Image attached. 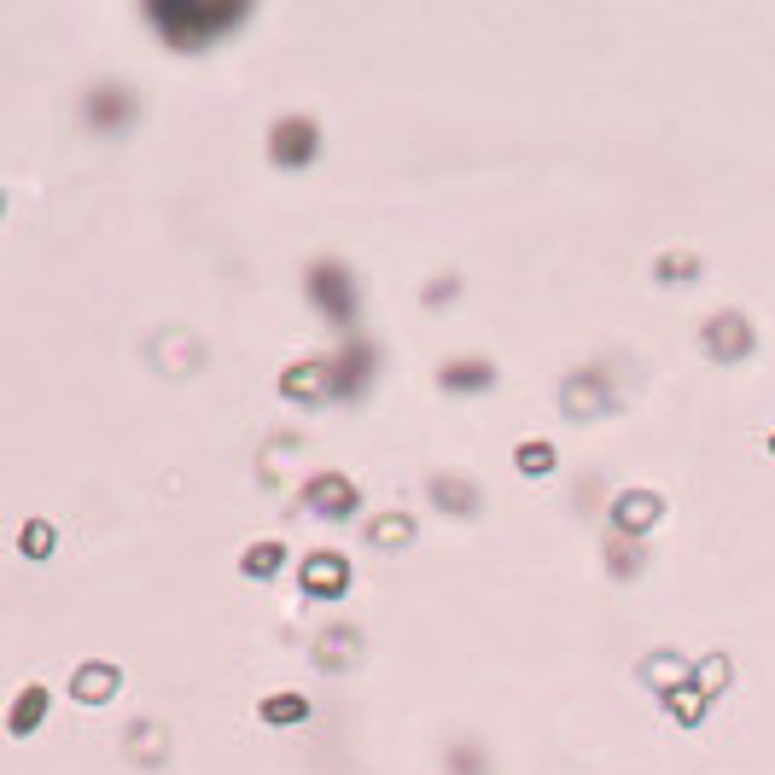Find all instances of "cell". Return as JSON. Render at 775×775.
Wrapping results in <instances>:
<instances>
[{"label": "cell", "instance_id": "1", "mask_svg": "<svg viewBox=\"0 0 775 775\" xmlns=\"http://www.w3.org/2000/svg\"><path fill=\"white\" fill-rule=\"evenodd\" d=\"M245 18V6H152V24L175 41V47H204V35L228 30Z\"/></svg>", "mask_w": 775, "mask_h": 775}, {"label": "cell", "instance_id": "2", "mask_svg": "<svg viewBox=\"0 0 775 775\" xmlns=\"http://www.w3.org/2000/svg\"><path fill=\"white\" fill-rule=\"evenodd\" d=\"M304 502L315 507V513H327V519H344V513H356V490H350L338 472H321V478H309Z\"/></svg>", "mask_w": 775, "mask_h": 775}, {"label": "cell", "instance_id": "3", "mask_svg": "<svg viewBox=\"0 0 775 775\" xmlns=\"http://www.w3.org/2000/svg\"><path fill=\"white\" fill-rule=\"evenodd\" d=\"M309 292H315L321 309H333V321H350V280H344V269L315 263V269H309Z\"/></svg>", "mask_w": 775, "mask_h": 775}, {"label": "cell", "instance_id": "4", "mask_svg": "<svg viewBox=\"0 0 775 775\" xmlns=\"http://www.w3.org/2000/svg\"><path fill=\"white\" fill-rule=\"evenodd\" d=\"M706 350L717 356V362H735V356L752 350V327H746L741 315H717V321L706 327Z\"/></svg>", "mask_w": 775, "mask_h": 775}, {"label": "cell", "instance_id": "5", "mask_svg": "<svg viewBox=\"0 0 775 775\" xmlns=\"http://www.w3.org/2000/svg\"><path fill=\"white\" fill-rule=\"evenodd\" d=\"M309 158H315V123H304V117L280 123L274 129V164H309Z\"/></svg>", "mask_w": 775, "mask_h": 775}, {"label": "cell", "instance_id": "6", "mask_svg": "<svg viewBox=\"0 0 775 775\" xmlns=\"http://www.w3.org/2000/svg\"><path fill=\"white\" fill-rule=\"evenodd\" d=\"M344 583H350L344 554H309V566H304V589H309V595H338Z\"/></svg>", "mask_w": 775, "mask_h": 775}, {"label": "cell", "instance_id": "7", "mask_svg": "<svg viewBox=\"0 0 775 775\" xmlns=\"http://www.w3.org/2000/svg\"><path fill=\"white\" fill-rule=\"evenodd\" d=\"M612 519H618V531H647L653 519H659V496H647V490H630V496H618V507H612Z\"/></svg>", "mask_w": 775, "mask_h": 775}, {"label": "cell", "instance_id": "8", "mask_svg": "<svg viewBox=\"0 0 775 775\" xmlns=\"http://www.w3.org/2000/svg\"><path fill=\"white\" fill-rule=\"evenodd\" d=\"M368 368H373V350H368V344H350L338 362H327V373H333V391H356Z\"/></svg>", "mask_w": 775, "mask_h": 775}, {"label": "cell", "instance_id": "9", "mask_svg": "<svg viewBox=\"0 0 775 775\" xmlns=\"http://www.w3.org/2000/svg\"><path fill=\"white\" fill-rule=\"evenodd\" d=\"M286 397H321V391H333V373L321 368V362H304V368H292L286 379Z\"/></svg>", "mask_w": 775, "mask_h": 775}, {"label": "cell", "instance_id": "10", "mask_svg": "<svg viewBox=\"0 0 775 775\" xmlns=\"http://www.w3.org/2000/svg\"><path fill=\"white\" fill-rule=\"evenodd\" d=\"M129 111H135V105L123 100V88H100V94H94V100H88V117H94V123H100V129H117V123H123V117H129Z\"/></svg>", "mask_w": 775, "mask_h": 775}, {"label": "cell", "instance_id": "11", "mask_svg": "<svg viewBox=\"0 0 775 775\" xmlns=\"http://www.w3.org/2000/svg\"><path fill=\"white\" fill-rule=\"evenodd\" d=\"M601 403H607V385H601V379H572V385H566V408H572L577 420L595 414Z\"/></svg>", "mask_w": 775, "mask_h": 775}, {"label": "cell", "instance_id": "12", "mask_svg": "<svg viewBox=\"0 0 775 775\" xmlns=\"http://www.w3.org/2000/svg\"><path fill=\"white\" fill-rule=\"evenodd\" d=\"M111 688H117V671H111V665H88V671H76V700H88V706L105 700Z\"/></svg>", "mask_w": 775, "mask_h": 775}, {"label": "cell", "instance_id": "13", "mask_svg": "<svg viewBox=\"0 0 775 775\" xmlns=\"http://www.w3.org/2000/svg\"><path fill=\"white\" fill-rule=\"evenodd\" d=\"M432 496H438L449 513H472V502H478V496H472L461 478H438V484H432Z\"/></svg>", "mask_w": 775, "mask_h": 775}, {"label": "cell", "instance_id": "14", "mask_svg": "<svg viewBox=\"0 0 775 775\" xmlns=\"http://www.w3.org/2000/svg\"><path fill=\"white\" fill-rule=\"evenodd\" d=\"M280 560H286V548H280V542H257V548H245V572H251V577H269Z\"/></svg>", "mask_w": 775, "mask_h": 775}, {"label": "cell", "instance_id": "15", "mask_svg": "<svg viewBox=\"0 0 775 775\" xmlns=\"http://www.w3.org/2000/svg\"><path fill=\"white\" fill-rule=\"evenodd\" d=\"M443 385H449V391H461V385H490V368H484V362H449V368H443Z\"/></svg>", "mask_w": 775, "mask_h": 775}, {"label": "cell", "instance_id": "16", "mask_svg": "<svg viewBox=\"0 0 775 775\" xmlns=\"http://www.w3.org/2000/svg\"><path fill=\"white\" fill-rule=\"evenodd\" d=\"M41 706H47V694H41V688H24V706L12 711V729H18V735H30L35 717H41Z\"/></svg>", "mask_w": 775, "mask_h": 775}, {"label": "cell", "instance_id": "17", "mask_svg": "<svg viewBox=\"0 0 775 775\" xmlns=\"http://www.w3.org/2000/svg\"><path fill=\"white\" fill-rule=\"evenodd\" d=\"M304 700H298V694H280V700H269V706H263V717H269V723H298V717H304Z\"/></svg>", "mask_w": 775, "mask_h": 775}, {"label": "cell", "instance_id": "18", "mask_svg": "<svg viewBox=\"0 0 775 775\" xmlns=\"http://www.w3.org/2000/svg\"><path fill=\"white\" fill-rule=\"evenodd\" d=\"M519 467L531 472V478H542V472L554 467V449H548V443H525V449H519Z\"/></svg>", "mask_w": 775, "mask_h": 775}, {"label": "cell", "instance_id": "19", "mask_svg": "<svg viewBox=\"0 0 775 775\" xmlns=\"http://www.w3.org/2000/svg\"><path fill=\"white\" fill-rule=\"evenodd\" d=\"M676 700V717H682V723H694V717H700V711H706V694H700V688H682V694H671Z\"/></svg>", "mask_w": 775, "mask_h": 775}, {"label": "cell", "instance_id": "20", "mask_svg": "<svg viewBox=\"0 0 775 775\" xmlns=\"http://www.w3.org/2000/svg\"><path fill=\"white\" fill-rule=\"evenodd\" d=\"M403 537H408L403 513H391V519H379V525H373V542H403Z\"/></svg>", "mask_w": 775, "mask_h": 775}, {"label": "cell", "instance_id": "21", "mask_svg": "<svg viewBox=\"0 0 775 775\" xmlns=\"http://www.w3.org/2000/svg\"><path fill=\"white\" fill-rule=\"evenodd\" d=\"M24 548H30V554H47V548H53V531H47V525H30V531H24Z\"/></svg>", "mask_w": 775, "mask_h": 775}, {"label": "cell", "instance_id": "22", "mask_svg": "<svg viewBox=\"0 0 775 775\" xmlns=\"http://www.w3.org/2000/svg\"><path fill=\"white\" fill-rule=\"evenodd\" d=\"M694 269V257H671V263H659V274H688Z\"/></svg>", "mask_w": 775, "mask_h": 775}, {"label": "cell", "instance_id": "23", "mask_svg": "<svg viewBox=\"0 0 775 775\" xmlns=\"http://www.w3.org/2000/svg\"><path fill=\"white\" fill-rule=\"evenodd\" d=\"M770 449H775V438H770Z\"/></svg>", "mask_w": 775, "mask_h": 775}]
</instances>
